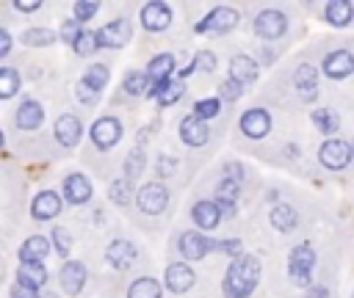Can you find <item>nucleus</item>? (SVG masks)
<instances>
[{"label": "nucleus", "instance_id": "6ab92c4d", "mask_svg": "<svg viewBox=\"0 0 354 298\" xmlns=\"http://www.w3.org/2000/svg\"><path fill=\"white\" fill-rule=\"evenodd\" d=\"M61 284H64L66 295H77L86 284V265L83 262H66L61 268Z\"/></svg>", "mask_w": 354, "mask_h": 298}, {"label": "nucleus", "instance_id": "20e7f679", "mask_svg": "<svg viewBox=\"0 0 354 298\" xmlns=\"http://www.w3.org/2000/svg\"><path fill=\"white\" fill-rule=\"evenodd\" d=\"M97 36H100V47H124L133 39V22L127 17H119L108 22L102 30H97Z\"/></svg>", "mask_w": 354, "mask_h": 298}, {"label": "nucleus", "instance_id": "4c0bfd02", "mask_svg": "<svg viewBox=\"0 0 354 298\" xmlns=\"http://www.w3.org/2000/svg\"><path fill=\"white\" fill-rule=\"evenodd\" d=\"M17 86H19V77H17V72L6 66V69L0 72V97H14Z\"/></svg>", "mask_w": 354, "mask_h": 298}, {"label": "nucleus", "instance_id": "b1692460", "mask_svg": "<svg viewBox=\"0 0 354 298\" xmlns=\"http://www.w3.org/2000/svg\"><path fill=\"white\" fill-rule=\"evenodd\" d=\"M183 91H185V86L180 80H166L160 86H152L149 88V97H155L160 105H171V102H177L183 97Z\"/></svg>", "mask_w": 354, "mask_h": 298}, {"label": "nucleus", "instance_id": "6e6d98bb", "mask_svg": "<svg viewBox=\"0 0 354 298\" xmlns=\"http://www.w3.org/2000/svg\"><path fill=\"white\" fill-rule=\"evenodd\" d=\"M351 152H354V141H351Z\"/></svg>", "mask_w": 354, "mask_h": 298}, {"label": "nucleus", "instance_id": "5701e85b", "mask_svg": "<svg viewBox=\"0 0 354 298\" xmlns=\"http://www.w3.org/2000/svg\"><path fill=\"white\" fill-rule=\"evenodd\" d=\"M191 215H194V221L202 229H213L218 223V218H221V210H218L216 201H196L194 210H191Z\"/></svg>", "mask_w": 354, "mask_h": 298}, {"label": "nucleus", "instance_id": "f8f14e48", "mask_svg": "<svg viewBox=\"0 0 354 298\" xmlns=\"http://www.w3.org/2000/svg\"><path fill=\"white\" fill-rule=\"evenodd\" d=\"M324 72L329 77H348L354 72V55L348 50H335L324 58Z\"/></svg>", "mask_w": 354, "mask_h": 298}, {"label": "nucleus", "instance_id": "f03ea898", "mask_svg": "<svg viewBox=\"0 0 354 298\" xmlns=\"http://www.w3.org/2000/svg\"><path fill=\"white\" fill-rule=\"evenodd\" d=\"M238 25V11L235 8H230V6H221V8H216V11H210L202 22H196V33H213V36H221V33H227V30H232Z\"/></svg>", "mask_w": 354, "mask_h": 298}, {"label": "nucleus", "instance_id": "0eeeda50", "mask_svg": "<svg viewBox=\"0 0 354 298\" xmlns=\"http://www.w3.org/2000/svg\"><path fill=\"white\" fill-rule=\"evenodd\" d=\"M285 30H288L285 14H279V11H274V8L260 11L257 19H254V33H257L260 39H279Z\"/></svg>", "mask_w": 354, "mask_h": 298}, {"label": "nucleus", "instance_id": "37998d69", "mask_svg": "<svg viewBox=\"0 0 354 298\" xmlns=\"http://www.w3.org/2000/svg\"><path fill=\"white\" fill-rule=\"evenodd\" d=\"M97 97H100V91L91 88L86 80L77 83V99H80V102H88V105H91V102H97Z\"/></svg>", "mask_w": 354, "mask_h": 298}, {"label": "nucleus", "instance_id": "4be33fe9", "mask_svg": "<svg viewBox=\"0 0 354 298\" xmlns=\"http://www.w3.org/2000/svg\"><path fill=\"white\" fill-rule=\"evenodd\" d=\"M41 119H44V110H41V105L33 102V99L22 102L19 110H17V124H19L22 130H36V127L41 124Z\"/></svg>", "mask_w": 354, "mask_h": 298}, {"label": "nucleus", "instance_id": "09e8293b", "mask_svg": "<svg viewBox=\"0 0 354 298\" xmlns=\"http://www.w3.org/2000/svg\"><path fill=\"white\" fill-rule=\"evenodd\" d=\"M216 248H218V251H224V254H241V248H243V246H241V240H235V237H232V240H221V243H216Z\"/></svg>", "mask_w": 354, "mask_h": 298}, {"label": "nucleus", "instance_id": "a19ab883", "mask_svg": "<svg viewBox=\"0 0 354 298\" xmlns=\"http://www.w3.org/2000/svg\"><path fill=\"white\" fill-rule=\"evenodd\" d=\"M218 108H221L218 99H202V102L194 105V116H199V119H213V116L218 113Z\"/></svg>", "mask_w": 354, "mask_h": 298}, {"label": "nucleus", "instance_id": "412c9836", "mask_svg": "<svg viewBox=\"0 0 354 298\" xmlns=\"http://www.w3.org/2000/svg\"><path fill=\"white\" fill-rule=\"evenodd\" d=\"M171 72H174V58H171L169 52H163V55H155V58L149 61V69H147V74H149L152 86H160V83H166Z\"/></svg>", "mask_w": 354, "mask_h": 298}, {"label": "nucleus", "instance_id": "4468645a", "mask_svg": "<svg viewBox=\"0 0 354 298\" xmlns=\"http://www.w3.org/2000/svg\"><path fill=\"white\" fill-rule=\"evenodd\" d=\"M166 287L171 292H188L194 287V270L183 262H174L166 268Z\"/></svg>", "mask_w": 354, "mask_h": 298}, {"label": "nucleus", "instance_id": "9b49d317", "mask_svg": "<svg viewBox=\"0 0 354 298\" xmlns=\"http://www.w3.org/2000/svg\"><path fill=\"white\" fill-rule=\"evenodd\" d=\"M241 130H243L249 138H263V135H268V130H271V116H268L266 110H260V108L246 110V113L241 116Z\"/></svg>", "mask_w": 354, "mask_h": 298}, {"label": "nucleus", "instance_id": "de8ad7c7", "mask_svg": "<svg viewBox=\"0 0 354 298\" xmlns=\"http://www.w3.org/2000/svg\"><path fill=\"white\" fill-rule=\"evenodd\" d=\"M11 295H14V298H39V295H36V287H30V284H22V281H19V284H14Z\"/></svg>", "mask_w": 354, "mask_h": 298}, {"label": "nucleus", "instance_id": "39448f33", "mask_svg": "<svg viewBox=\"0 0 354 298\" xmlns=\"http://www.w3.org/2000/svg\"><path fill=\"white\" fill-rule=\"evenodd\" d=\"M318 157H321V163L326 168H343V166H348V160L354 157V152H351V143H346L340 138H329V141H324Z\"/></svg>", "mask_w": 354, "mask_h": 298}, {"label": "nucleus", "instance_id": "c03bdc74", "mask_svg": "<svg viewBox=\"0 0 354 298\" xmlns=\"http://www.w3.org/2000/svg\"><path fill=\"white\" fill-rule=\"evenodd\" d=\"M241 94H243V86H238L235 80H224L221 83V97L224 99H238Z\"/></svg>", "mask_w": 354, "mask_h": 298}, {"label": "nucleus", "instance_id": "1a4fd4ad", "mask_svg": "<svg viewBox=\"0 0 354 298\" xmlns=\"http://www.w3.org/2000/svg\"><path fill=\"white\" fill-rule=\"evenodd\" d=\"M141 22H144L147 30H163L171 22V11H169V6L163 0H152V3H147L141 8Z\"/></svg>", "mask_w": 354, "mask_h": 298}, {"label": "nucleus", "instance_id": "a878e982", "mask_svg": "<svg viewBox=\"0 0 354 298\" xmlns=\"http://www.w3.org/2000/svg\"><path fill=\"white\" fill-rule=\"evenodd\" d=\"M19 281L22 284H30V287H41L44 281H47V270H44V265L41 262H22L19 265Z\"/></svg>", "mask_w": 354, "mask_h": 298}, {"label": "nucleus", "instance_id": "c85d7f7f", "mask_svg": "<svg viewBox=\"0 0 354 298\" xmlns=\"http://www.w3.org/2000/svg\"><path fill=\"white\" fill-rule=\"evenodd\" d=\"M127 298H160V284L155 279H149V276L136 279L130 284V290H127Z\"/></svg>", "mask_w": 354, "mask_h": 298}, {"label": "nucleus", "instance_id": "2eb2a0df", "mask_svg": "<svg viewBox=\"0 0 354 298\" xmlns=\"http://www.w3.org/2000/svg\"><path fill=\"white\" fill-rule=\"evenodd\" d=\"M180 135H183V141H185L188 146H202L210 132H207L205 119H199V116H185L183 124H180Z\"/></svg>", "mask_w": 354, "mask_h": 298}, {"label": "nucleus", "instance_id": "a18cd8bd", "mask_svg": "<svg viewBox=\"0 0 354 298\" xmlns=\"http://www.w3.org/2000/svg\"><path fill=\"white\" fill-rule=\"evenodd\" d=\"M53 240H55V248H58V254H64L66 257V251H69V235H66V229H55L53 232Z\"/></svg>", "mask_w": 354, "mask_h": 298}, {"label": "nucleus", "instance_id": "5fc2aeb1", "mask_svg": "<svg viewBox=\"0 0 354 298\" xmlns=\"http://www.w3.org/2000/svg\"><path fill=\"white\" fill-rule=\"evenodd\" d=\"M39 298H58L55 292H44V295H39Z\"/></svg>", "mask_w": 354, "mask_h": 298}, {"label": "nucleus", "instance_id": "473e14b6", "mask_svg": "<svg viewBox=\"0 0 354 298\" xmlns=\"http://www.w3.org/2000/svg\"><path fill=\"white\" fill-rule=\"evenodd\" d=\"M238 193H241V182L238 179H221L218 182V188H216V196H218V204H235V199H238Z\"/></svg>", "mask_w": 354, "mask_h": 298}, {"label": "nucleus", "instance_id": "e433bc0d", "mask_svg": "<svg viewBox=\"0 0 354 298\" xmlns=\"http://www.w3.org/2000/svg\"><path fill=\"white\" fill-rule=\"evenodd\" d=\"M141 171H144V152L141 149H133L127 155V160H124V174H127V179H136Z\"/></svg>", "mask_w": 354, "mask_h": 298}, {"label": "nucleus", "instance_id": "f704fd0d", "mask_svg": "<svg viewBox=\"0 0 354 298\" xmlns=\"http://www.w3.org/2000/svg\"><path fill=\"white\" fill-rule=\"evenodd\" d=\"M111 199L116 201V204H127L130 199H133V179H116V182H111Z\"/></svg>", "mask_w": 354, "mask_h": 298}, {"label": "nucleus", "instance_id": "603ef678", "mask_svg": "<svg viewBox=\"0 0 354 298\" xmlns=\"http://www.w3.org/2000/svg\"><path fill=\"white\" fill-rule=\"evenodd\" d=\"M310 298H326V290L324 287H310Z\"/></svg>", "mask_w": 354, "mask_h": 298}, {"label": "nucleus", "instance_id": "2f4dec72", "mask_svg": "<svg viewBox=\"0 0 354 298\" xmlns=\"http://www.w3.org/2000/svg\"><path fill=\"white\" fill-rule=\"evenodd\" d=\"M147 86H152V80H149V74L147 72H130L127 77H124V91L127 94H149V88Z\"/></svg>", "mask_w": 354, "mask_h": 298}, {"label": "nucleus", "instance_id": "423d86ee", "mask_svg": "<svg viewBox=\"0 0 354 298\" xmlns=\"http://www.w3.org/2000/svg\"><path fill=\"white\" fill-rule=\"evenodd\" d=\"M136 201H138V207H141L144 212H149V215H158V212H163V210H166V201H169V190H166L160 182H149V185H144V188L138 190Z\"/></svg>", "mask_w": 354, "mask_h": 298}, {"label": "nucleus", "instance_id": "864d4df0", "mask_svg": "<svg viewBox=\"0 0 354 298\" xmlns=\"http://www.w3.org/2000/svg\"><path fill=\"white\" fill-rule=\"evenodd\" d=\"M160 166H163V174H169V171H171V160H169V157H163V160H160Z\"/></svg>", "mask_w": 354, "mask_h": 298}, {"label": "nucleus", "instance_id": "cd10ccee", "mask_svg": "<svg viewBox=\"0 0 354 298\" xmlns=\"http://www.w3.org/2000/svg\"><path fill=\"white\" fill-rule=\"evenodd\" d=\"M271 223H274V229H279V232H290V229L299 223V215H296L293 207L279 204V207L271 210Z\"/></svg>", "mask_w": 354, "mask_h": 298}, {"label": "nucleus", "instance_id": "7ed1b4c3", "mask_svg": "<svg viewBox=\"0 0 354 298\" xmlns=\"http://www.w3.org/2000/svg\"><path fill=\"white\" fill-rule=\"evenodd\" d=\"M313 262H315V251L301 243L290 251V259H288V270H290V279L296 284H307L310 281V273H313Z\"/></svg>", "mask_w": 354, "mask_h": 298}, {"label": "nucleus", "instance_id": "a211bd4d", "mask_svg": "<svg viewBox=\"0 0 354 298\" xmlns=\"http://www.w3.org/2000/svg\"><path fill=\"white\" fill-rule=\"evenodd\" d=\"M64 196H66V201H72V204H83V201H88V196H91V182H88L83 174H69V177L64 179Z\"/></svg>", "mask_w": 354, "mask_h": 298}, {"label": "nucleus", "instance_id": "7c9ffc66", "mask_svg": "<svg viewBox=\"0 0 354 298\" xmlns=\"http://www.w3.org/2000/svg\"><path fill=\"white\" fill-rule=\"evenodd\" d=\"M293 83L299 86V91H301L304 97H313V94H315V69H313L310 63H301V66L296 69Z\"/></svg>", "mask_w": 354, "mask_h": 298}, {"label": "nucleus", "instance_id": "49530a36", "mask_svg": "<svg viewBox=\"0 0 354 298\" xmlns=\"http://www.w3.org/2000/svg\"><path fill=\"white\" fill-rule=\"evenodd\" d=\"M194 63H196L199 69H205V72H210V69L216 66V55H213V52H199V55L194 58Z\"/></svg>", "mask_w": 354, "mask_h": 298}, {"label": "nucleus", "instance_id": "9d476101", "mask_svg": "<svg viewBox=\"0 0 354 298\" xmlns=\"http://www.w3.org/2000/svg\"><path fill=\"white\" fill-rule=\"evenodd\" d=\"M210 248H216V243L199 232H183V237H180V251L188 259H202Z\"/></svg>", "mask_w": 354, "mask_h": 298}, {"label": "nucleus", "instance_id": "3c124183", "mask_svg": "<svg viewBox=\"0 0 354 298\" xmlns=\"http://www.w3.org/2000/svg\"><path fill=\"white\" fill-rule=\"evenodd\" d=\"M11 47V39H8V30H0V55H6Z\"/></svg>", "mask_w": 354, "mask_h": 298}, {"label": "nucleus", "instance_id": "79ce46f5", "mask_svg": "<svg viewBox=\"0 0 354 298\" xmlns=\"http://www.w3.org/2000/svg\"><path fill=\"white\" fill-rule=\"evenodd\" d=\"M97 8H100L97 3H86V0L83 3H75V19L77 22H86V19H91L97 14Z\"/></svg>", "mask_w": 354, "mask_h": 298}, {"label": "nucleus", "instance_id": "c9c22d12", "mask_svg": "<svg viewBox=\"0 0 354 298\" xmlns=\"http://www.w3.org/2000/svg\"><path fill=\"white\" fill-rule=\"evenodd\" d=\"M53 39H55V33H53V30H47V28H30V30H25V33H22V41H25V44H30V47L50 44Z\"/></svg>", "mask_w": 354, "mask_h": 298}, {"label": "nucleus", "instance_id": "f3484780", "mask_svg": "<svg viewBox=\"0 0 354 298\" xmlns=\"http://www.w3.org/2000/svg\"><path fill=\"white\" fill-rule=\"evenodd\" d=\"M254 77H257V63L252 61V58H246V55H235L232 61H230V80H235L238 86H249V83H254Z\"/></svg>", "mask_w": 354, "mask_h": 298}, {"label": "nucleus", "instance_id": "bb28decb", "mask_svg": "<svg viewBox=\"0 0 354 298\" xmlns=\"http://www.w3.org/2000/svg\"><path fill=\"white\" fill-rule=\"evenodd\" d=\"M351 14H354V8H351L348 0H332V3L326 6V19H329L332 25H337V28L348 25V22H351Z\"/></svg>", "mask_w": 354, "mask_h": 298}, {"label": "nucleus", "instance_id": "f257e3e1", "mask_svg": "<svg viewBox=\"0 0 354 298\" xmlns=\"http://www.w3.org/2000/svg\"><path fill=\"white\" fill-rule=\"evenodd\" d=\"M260 279V262L252 254L238 257L235 262H230L227 279H224V292L227 298H249L254 284Z\"/></svg>", "mask_w": 354, "mask_h": 298}, {"label": "nucleus", "instance_id": "ea45409f", "mask_svg": "<svg viewBox=\"0 0 354 298\" xmlns=\"http://www.w3.org/2000/svg\"><path fill=\"white\" fill-rule=\"evenodd\" d=\"M80 36H83V33H80V22H77V19H64V25H61V39L75 47Z\"/></svg>", "mask_w": 354, "mask_h": 298}, {"label": "nucleus", "instance_id": "8fccbe9b", "mask_svg": "<svg viewBox=\"0 0 354 298\" xmlns=\"http://www.w3.org/2000/svg\"><path fill=\"white\" fill-rule=\"evenodd\" d=\"M39 6H41L39 0H17V3H14V8H17V11H36Z\"/></svg>", "mask_w": 354, "mask_h": 298}, {"label": "nucleus", "instance_id": "72a5a7b5", "mask_svg": "<svg viewBox=\"0 0 354 298\" xmlns=\"http://www.w3.org/2000/svg\"><path fill=\"white\" fill-rule=\"evenodd\" d=\"M83 80L91 86V88H97V91H102V86L108 83V66L105 63H91L88 69H86V74H83Z\"/></svg>", "mask_w": 354, "mask_h": 298}, {"label": "nucleus", "instance_id": "dca6fc26", "mask_svg": "<svg viewBox=\"0 0 354 298\" xmlns=\"http://www.w3.org/2000/svg\"><path fill=\"white\" fill-rule=\"evenodd\" d=\"M105 259H108L116 270H124V268L133 265L136 248H133V243H127V240H113V243L105 248Z\"/></svg>", "mask_w": 354, "mask_h": 298}, {"label": "nucleus", "instance_id": "c756f323", "mask_svg": "<svg viewBox=\"0 0 354 298\" xmlns=\"http://www.w3.org/2000/svg\"><path fill=\"white\" fill-rule=\"evenodd\" d=\"M313 121H315V127H318L324 135H332V132L340 127V119H337V113H335L332 108H318V110H313Z\"/></svg>", "mask_w": 354, "mask_h": 298}, {"label": "nucleus", "instance_id": "ddd939ff", "mask_svg": "<svg viewBox=\"0 0 354 298\" xmlns=\"http://www.w3.org/2000/svg\"><path fill=\"white\" fill-rule=\"evenodd\" d=\"M30 212H33L36 221H50V218H55V215L61 212V199H58L53 190H41V193L33 199Z\"/></svg>", "mask_w": 354, "mask_h": 298}, {"label": "nucleus", "instance_id": "6e6552de", "mask_svg": "<svg viewBox=\"0 0 354 298\" xmlns=\"http://www.w3.org/2000/svg\"><path fill=\"white\" fill-rule=\"evenodd\" d=\"M119 138H122V124H119V119L102 116V119H97V121L91 124V141H94L100 149H111Z\"/></svg>", "mask_w": 354, "mask_h": 298}, {"label": "nucleus", "instance_id": "4d7b16f0", "mask_svg": "<svg viewBox=\"0 0 354 298\" xmlns=\"http://www.w3.org/2000/svg\"><path fill=\"white\" fill-rule=\"evenodd\" d=\"M351 298H354V295H351Z\"/></svg>", "mask_w": 354, "mask_h": 298}, {"label": "nucleus", "instance_id": "58836bf2", "mask_svg": "<svg viewBox=\"0 0 354 298\" xmlns=\"http://www.w3.org/2000/svg\"><path fill=\"white\" fill-rule=\"evenodd\" d=\"M97 47H100V36L88 30V33H83V36L77 39V44H75V52H77V55H91Z\"/></svg>", "mask_w": 354, "mask_h": 298}, {"label": "nucleus", "instance_id": "aec40b11", "mask_svg": "<svg viewBox=\"0 0 354 298\" xmlns=\"http://www.w3.org/2000/svg\"><path fill=\"white\" fill-rule=\"evenodd\" d=\"M55 138L64 146H75L80 141V121H77V116H72V113L58 116V121H55Z\"/></svg>", "mask_w": 354, "mask_h": 298}, {"label": "nucleus", "instance_id": "393cba45", "mask_svg": "<svg viewBox=\"0 0 354 298\" xmlns=\"http://www.w3.org/2000/svg\"><path fill=\"white\" fill-rule=\"evenodd\" d=\"M47 251H50V240L41 237V235H33V237L25 240L19 254H22V262H41L47 257Z\"/></svg>", "mask_w": 354, "mask_h": 298}]
</instances>
